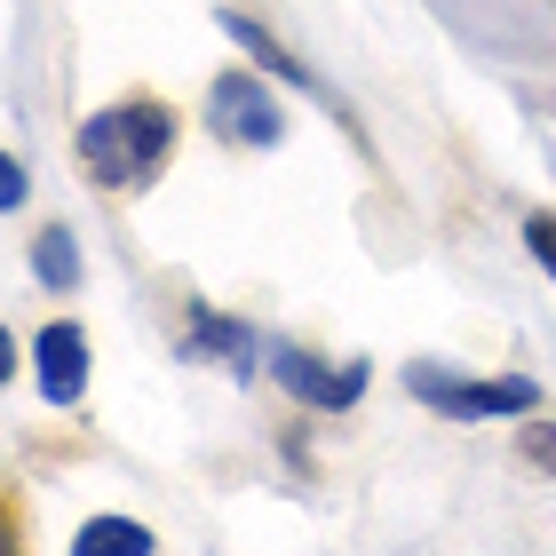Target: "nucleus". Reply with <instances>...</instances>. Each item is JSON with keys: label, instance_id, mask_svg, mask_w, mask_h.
<instances>
[{"label": "nucleus", "instance_id": "obj_8", "mask_svg": "<svg viewBox=\"0 0 556 556\" xmlns=\"http://www.w3.org/2000/svg\"><path fill=\"white\" fill-rule=\"evenodd\" d=\"M33 278L48 294H72L80 287V247H72L64 223H48V231H33Z\"/></svg>", "mask_w": 556, "mask_h": 556}, {"label": "nucleus", "instance_id": "obj_7", "mask_svg": "<svg viewBox=\"0 0 556 556\" xmlns=\"http://www.w3.org/2000/svg\"><path fill=\"white\" fill-rule=\"evenodd\" d=\"M191 358H223V366H239V374H247V366L263 358V342H255V326L199 311V318H191Z\"/></svg>", "mask_w": 556, "mask_h": 556}, {"label": "nucleus", "instance_id": "obj_10", "mask_svg": "<svg viewBox=\"0 0 556 556\" xmlns=\"http://www.w3.org/2000/svg\"><path fill=\"white\" fill-rule=\"evenodd\" d=\"M525 247H533V263L556 278V215H548V207H533V215H525Z\"/></svg>", "mask_w": 556, "mask_h": 556}, {"label": "nucleus", "instance_id": "obj_1", "mask_svg": "<svg viewBox=\"0 0 556 556\" xmlns=\"http://www.w3.org/2000/svg\"><path fill=\"white\" fill-rule=\"evenodd\" d=\"M167 151H175V112L160 104V96H128V104L80 119V167H88L104 191L143 184Z\"/></svg>", "mask_w": 556, "mask_h": 556}, {"label": "nucleus", "instance_id": "obj_4", "mask_svg": "<svg viewBox=\"0 0 556 556\" xmlns=\"http://www.w3.org/2000/svg\"><path fill=\"white\" fill-rule=\"evenodd\" d=\"M263 366H270L278 382H287V390L302 397V406H326V414L358 406V390H366V366H358V358H350V366L334 374V382H326V366H318L302 342H263Z\"/></svg>", "mask_w": 556, "mask_h": 556}, {"label": "nucleus", "instance_id": "obj_6", "mask_svg": "<svg viewBox=\"0 0 556 556\" xmlns=\"http://www.w3.org/2000/svg\"><path fill=\"white\" fill-rule=\"evenodd\" d=\"M215 24H223V33H231V40L247 48V56H255V64L270 72V80H287V88H318V72H311V64H302V56H287V48H278V40L263 33V24H255V16H239V9H223Z\"/></svg>", "mask_w": 556, "mask_h": 556}, {"label": "nucleus", "instance_id": "obj_11", "mask_svg": "<svg viewBox=\"0 0 556 556\" xmlns=\"http://www.w3.org/2000/svg\"><path fill=\"white\" fill-rule=\"evenodd\" d=\"M24 191H33L24 160H16V151H0V215H16V207H24Z\"/></svg>", "mask_w": 556, "mask_h": 556}, {"label": "nucleus", "instance_id": "obj_2", "mask_svg": "<svg viewBox=\"0 0 556 556\" xmlns=\"http://www.w3.org/2000/svg\"><path fill=\"white\" fill-rule=\"evenodd\" d=\"M207 128L231 151H270L278 136H287V112H278L263 72H215L207 80Z\"/></svg>", "mask_w": 556, "mask_h": 556}, {"label": "nucleus", "instance_id": "obj_13", "mask_svg": "<svg viewBox=\"0 0 556 556\" xmlns=\"http://www.w3.org/2000/svg\"><path fill=\"white\" fill-rule=\"evenodd\" d=\"M525 453H533L541 469H556V429H533V438H525Z\"/></svg>", "mask_w": 556, "mask_h": 556}, {"label": "nucleus", "instance_id": "obj_12", "mask_svg": "<svg viewBox=\"0 0 556 556\" xmlns=\"http://www.w3.org/2000/svg\"><path fill=\"white\" fill-rule=\"evenodd\" d=\"M0 556H24V517H16V501H0Z\"/></svg>", "mask_w": 556, "mask_h": 556}, {"label": "nucleus", "instance_id": "obj_5", "mask_svg": "<svg viewBox=\"0 0 556 556\" xmlns=\"http://www.w3.org/2000/svg\"><path fill=\"white\" fill-rule=\"evenodd\" d=\"M40 397L48 406H80L88 397V334L72 318H56L40 334Z\"/></svg>", "mask_w": 556, "mask_h": 556}, {"label": "nucleus", "instance_id": "obj_14", "mask_svg": "<svg viewBox=\"0 0 556 556\" xmlns=\"http://www.w3.org/2000/svg\"><path fill=\"white\" fill-rule=\"evenodd\" d=\"M9 374H16V334L0 326V382H9Z\"/></svg>", "mask_w": 556, "mask_h": 556}, {"label": "nucleus", "instance_id": "obj_9", "mask_svg": "<svg viewBox=\"0 0 556 556\" xmlns=\"http://www.w3.org/2000/svg\"><path fill=\"white\" fill-rule=\"evenodd\" d=\"M72 556H151V533L136 517H88L72 533Z\"/></svg>", "mask_w": 556, "mask_h": 556}, {"label": "nucleus", "instance_id": "obj_3", "mask_svg": "<svg viewBox=\"0 0 556 556\" xmlns=\"http://www.w3.org/2000/svg\"><path fill=\"white\" fill-rule=\"evenodd\" d=\"M406 390L421 397V406H438L453 421H517L541 406V382H525V374H509V382H462V374H438V366H414Z\"/></svg>", "mask_w": 556, "mask_h": 556}]
</instances>
